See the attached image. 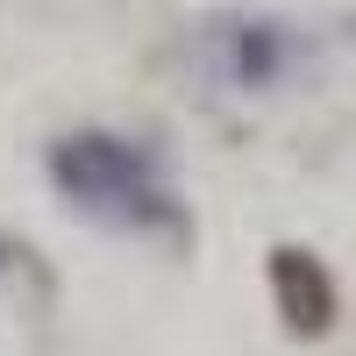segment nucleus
<instances>
[{
  "label": "nucleus",
  "mask_w": 356,
  "mask_h": 356,
  "mask_svg": "<svg viewBox=\"0 0 356 356\" xmlns=\"http://www.w3.org/2000/svg\"><path fill=\"white\" fill-rule=\"evenodd\" d=\"M271 300H278V321L300 342H321L335 328V278H328V264H321L314 250H300V243H278L271 250Z\"/></svg>",
  "instance_id": "3"
},
{
  "label": "nucleus",
  "mask_w": 356,
  "mask_h": 356,
  "mask_svg": "<svg viewBox=\"0 0 356 356\" xmlns=\"http://www.w3.org/2000/svg\"><path fill=\"white\" fill-rule=\"evenodd\" d=\"M50 186L65 193L79 214H93L107 228H129V235H157V243H186V207H178L164 157L136 136H114V129H72L50 143Z\"/></svg>",
  "instance_id": "1"
},
{
  "label": "nucleus",
  "mask_w": 356,
  "mask_h": 356,
  "mask_svg": "<svg viewBox=\"0 0 356 356\" xmlns=\"http://www.w3.org/2000/svg\"><path fill=\"white\" fill-rule=\"evenodd\" d=\"M207 57H214V72L228 86H243V93H264V86H278L292 65L307 57L300 29L278 22V15H214L200 29Z\"/></svg>",
  "instance_id": "2"
},
{
  "label": "nucleus",
  "mask_w": 356,
  "mask_h": 356,
  "mask_svg": "<svg viewBox=\"0 0 356 356\" xmlns=\"http://www.w3.org/2000/svg\"><path fill=\"white\" fill-rule=\"evenodd\" d=\"M0 285H36V292H50L43 257L29 250V243H15V235H0Z\"/></svg>",
  "instance_id": "4"
}]
</instances>
